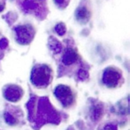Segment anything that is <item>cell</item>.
Here are the masks:
<instances>
[{
    "mask_svg": "<svg viewBox=\"0 0 130 130\" xmlns=\"http://www.w3.org/2000/svg\"><path fill=\"white\" fill-rule=\"evenodd\" d=\"M71 0H54V3L59 9H65L69 6Z\"/></svg>",
    "mask_w": 130,
    "mask_h": 130,
    "instance_id": "12",
    "label": "cell"
},
{
    "mask_svg": "<svg viewBox=\"0 0 130 130\" xmlns=\"http://www.w3.org/2000/svg\"><path fill=\"white\" fill-rule=\"evenodd\" d=\"M55 31L57 32L58 35L60 36H63L66 33V26L63 22H60L55 26Z\"/></svg>",
    "mask_w": 130,
    "mask_h": 130,
    "instance_id": "13",
    "label": "cell"
},
{
    "mask_svg": "<svg viewBox=\"0 0 130 130\" xmlns=\"http://www.w3.org/2000/svg\"><path fill=\"white\" fill-rule=\"evenodd\" d=\"M103 105L101 103H95L93 105L90 110V117L93 121H98L103 116Z\"/></svg>",
    "mask_w": 130,
    "mask_h": 130,
    "instance_id": "10",
    "label": "cell"
},
{
    "mask_svg": "<svg viewBox=\"0 0 130 130\" xmlns=\"http://www.w3.org/2000/svg\"><path fill=\"white\" fill-rule=\"evenodd\" d=\"M54 42H55V43L52 42V43L50 44V48H51V50H52L53 52L59 53L60 51H61V44H60L59 42H57V40L54 39Z\"/></svg>",
    "mask_w": 130,
    "mask_h": 130,
    "instance_id": "14",
    "label": "cell"
},
{
    "mask_svg": "<svg viewBox=\"0 0 130 130\" xmlns=\"http://www.w3.org/2000/svg\"><path fill=\"white\" fill-rule=\"evenodd\" d=\"M91 9L86 5H81L77 8L75 12V18L79 23H87L91 18Z\"/></svg>",
    "mask_w": 130,
    "mask_h": 130,
    "instance_id": "7",
    "label": "cell"
},
{
    "mask_svg": "<svg viewBox=\"0 0 130 130\" xmlns=\"http://www.w3.org/2000/svg\"><path fill=\"white\" fill-rule=\"evenodd\" d=\"M4 119L6 120V124L9 126H15L18 123V119L17 118H15L14 115L12 114V112L10 111H6L4 113Z\"/></svg>",
    "mask_w": 130,
    "mask_h": 130,
    "instance_id": "11",
    "label": "cell"
},
{
    "mask_svg": "<svg viewBox=\"0 0 130 130\" xmlns=\"http://www.w3.org/2000/svg\"><path fill=\"white\" fill-rule=\"evenodd\" d=\"M36 34L34 27L31 24H22L14 28L15 40L20 45H29L31 43Z\"/></svg>",
    "mask_w": 130,
    "mask_h": 130,
    "instance_id": "3",
    "label": "cell"
},
{
    "mask_svg": "<svg viewBox=\"0 0 130 130\" xmlns=\"http://www.w3.org/2000/svg\"><path fill=\"white\" fill-rule=\"evenodd\" d=\"M78 60V54L75 50L72 48H67L65 50L64 54L62 56V63L66 66H70L74 63H76Z\"/></svg>",
    "mask_w": 130,
    "mask_h": 130,
    "instance_id": "9",
    "label": "cell"
},
{
    "mask_svg": "<svg viewBox=\"0 0 130 130\" xmlns=\"http://www.w3.org/2000/svg\"><path fill=\"white\" fill-rule=\"evenodd\" d=\"M36 122L38 126H40L44 123L58 124L60 122V116L52 107L47 98H41L38 101Z\"/></svg>",
    "mask_w": 130,
    "mask_h": 130,
    "instance_id": "1",
    "label": "cell"
},
{
    "mask_svg": "<svg viewBox=\"0 0 130 130\" xmlns=\"http://www.w3.org/2000/svg\"><path fill=\"white\" fill-rule=\"evenodd\" d=\"M102 130H118V128H117V126H116L115 125L110 124H110L105 125Z\"/></svg>",
    "mask_w": 130,
    "mask_h": 130,
    "instance_id": "15",
    "label": "cell"
},
{
    "mask_svg": "<svg viewBox=\"0 0 130 130\" xmlns=\"http://www.w3.org/2000/svg\"><path fill=\"white\" fill-rule=\"evenodd\" d=\"M54 95L64 107H69L74 103L75 96L73 91L68 86L59 85L54 89Z\"/></svg>",
    "mask_w": 130,
    "mask_h": 130,
    "instance_id": "5",
    "label": "cell"
},
{
    "mask_svg": "<svg viewBox=\"0 0 130 130\" xmlns=\"http://www.w3.org/2000/svg\"><path fill=\"white\" fill-rule=\"evenodd\" d=\"M21 3L22 4V7L23 10L26 12H29L30 8L31 11H34V8H38V7H42L45 8L46 10V6H45V2L46 0H20ZM38 17H39V11H38Z\"/></svg>",
    "mask_w": 130,
    "mask_h": 130,
    "instance_id": "8",
    "label": "cell"
},
{
    "mask_svg": "<svg viewBox=\"0 0 130 130\" xmlns=\"http://www.w3.org/2000/svg\"><path fill=\"white\" fill-rule=\"evenodd\" d=\"M122 78L120 70L115 67H108L103 71L102 81L105 87L109 88H115L120 85Z\"/></svg>",
    "mask_w": 130,
    "mask_h": 130,
    "instance_id": "4",
    "label": "cell"
},
{
    "mask_svg": "<svg viewBox=\"0 0 130 130\" xmlns=\"http://www.w3.org/2000/svg\"><path fill=\"white\" fill-rule=\"evenodd\" d=\"M23 89L18 85H7L3 89V95L7 101L12 103H16L20 101L23 96Z\"/></svg>",
    "mask_w": 130,
    "mask_h": 130,
    "instance_id": "6",
    "label": "cell"
},
{
    "mask_svg": "<svg viewBox=\"0 0 130 130\" xmlns=\"http://www.w3.org/2000/svg\"><path fill=\"white\" fill-rule=\"evenodd\" d=\"M53 80V70L47 64H36L30 73V81L38 88L48 87Z\"/></svg>",
    "mask_w": 130,
    "mask_h": 130,
    "instance_id": "2",
    "label": "cell"
}]
</instances>
